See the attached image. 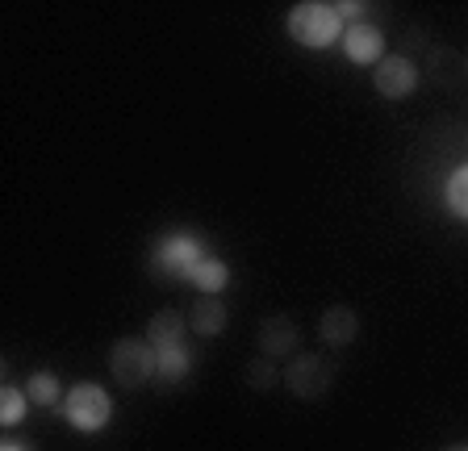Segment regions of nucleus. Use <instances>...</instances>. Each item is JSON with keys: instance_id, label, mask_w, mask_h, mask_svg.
<instances>
[{"instance_id": "f257e3e1", "label": "nucleus", "mask_w": 468, "mask_h": 451, "mask_svg": "<svg viewBox=\"0 0 468 451\" xmlns=\"http://www.w3.org/2000/svg\"><path fill=\"white\" fill-rule=\"evenodd\" d=\"M339 26H343L339 9L335 5H318V0L292 5V13H289V34L302 47H331L339 38Z\"/></svg>"}, {"instance_id": "f03ea898", "label": "nucleus", "mask_w": 468, "mask_h": 451, "mask_svg": "<svg viewBox=\"0 0 468 451\" xmlns=\"http://www.w3.org/2000/svg\"><path fill=\"white\" fill-rule=\"evenodd\" d=\"M109 372H113L117 384L138 389V384H146L151 376L159 372L155 347H151V343H138V339H117L113 351H109Z\"/></svg>"}, {"instance_id": "7ed1b4c3", "label": "nucleus", "mask_w": 468, "mask_h": 451, "mask_svg": "<svg viewBox=\"0 0 468 451\" xmlns=\"http://www.w3.org/2000/svg\"><path fill=\"white\" fill-rule=\"evenodd\" d=\"M109 414H113V402L101 384H76L68 397V422L76 431L92 435V431H105L109 426Z\"/></svg>"}, {"instance_id": "20e7f679", "label": "nucleus", "mask_w": 468, "mask_h": 451, "mask_svg": "<svg viewBox=\"0 0 468 451\" xmlns=\"http://www.w3.org/2000/svg\"><path fill=\"white\" fill-rule=\"evenodd\" d=\"M284 384L292 389V397H302V402H318V397L331 393L335 372H331V363L322 360V355H297V360L284 368Z\"/></svg>"}, {"instance_id": "39448f33", "label": "nucleus", "mask_w": 468, "mask_h": 451, "mask_svg": "<svg viewBox=\"0 0 468 451\" xmlns=\"http://www.w3.org/2000/svg\"><path fill=\"white\" fill-rule=\"evenodd\" d=\"M372 84H377L380 97L406 100L410 92L419 89V68H414L406 55H385V59L377 63V76H372Z\"/></svg>"}, {"instance_id": "423d86ee", "label": "nucleus", "mask_w": 468, "mask_h": 451, "mask_svg": "<svg viewBox=\"0 0 468 451\" xmlns=\"http://www.w3.org/2000/svg\"><path fill=\"white\" fill-rule=\"evenodd\" d=\"M318 334L326 347H347V343H356V334H360V318H356V309H347V305H331L318 322Z\"/></svg>"}, {"instance_id": "0eeeda50", "label": "nucleus", "mask_w": 468, "mask_h": 451, "mask_svg": "<svg viewBox=\"0 0 468 451\" xmlns=\"http://www.w3.org/2000/svg\"><path fill=\"white\" fill-rule=\"evenodd\" d=\"M284 351H297V326H292V318L284 314H272L263 318L260 326V355H284Z\"/></svg>"}, {"instance_id": "6e6552de", "label": "nucleus", "mask_w": 468, "mask_h": 451, "mask_svg": "<svg viewBox=\"0 0 468 451\" xmlns=\"http://www.w3.org/2000/svg\"><path fill=\"white\" fill-rule=\"evenodd\" d=\"M343 50H347L351 63H380L385 55V38H380L377 26H351L347 34H343Z\"/></svg>"}, {"instance_id": "1a4fd4ad", "label": "nucleus", "mask_w": 468, "mask_h": 451, "mask_svg": "<svg viewBox=\"0 0 468 451\" xmlns=\"http://www.w3.org/2000/svg\"><path fill=\"white\" fill-rule=\"evenodd\" d=\"M201 246L193 243V238H167L164 246H159V267L172 276H193V267L201 264Z\"/></svg>"}, {"instance_id": "9d476101", "label": "nucleus", "mask_w": 468, "mask_h": 451, "mask_svg": "<svg viewBox=\"0 0 468 451\" xmlns=\"http://www.w3.org/2000/svg\"><path fill=\"white\" fill-rule=\"evenodd\" d=\"M188 326L205 339H214V334L226 330V305L218 297H197V305L188 309Z\"/></svg>"}, {"instance_id": "9b49d317", "label": "nucleus", "mask_w": 468, "mask_h": 451, "mask_svg": "<svg viewBox=\"0 0 468 451\" xmlns=\"http://www.w3.org/2000/svg\"><path fill=\"white\" fill-rule=\"evenodd\" d=\"M185 339V318L176 314V309H159L151 318V330H146V343L155 347V351H167V347H180Z\"/></svg>"}, {"instance_id": "f8f14e48", "label": "nucleus", "mask_w": 468, "mask_h": 451, "mask_svg": "<svg viewBox=\"0 0 468 451\" xmlns=\"http://www.w3.org/2000/svg\"><path fill=\"white\" fill-rule=\"evenodd\" d=\"M197 288H201V297H218L226 288V280H230V267L222 264V259H214V256H205L201 264L193 267V276H188Z\"/></svg>"}, {"instance_id": "ddd939ff", "label": "nucleus", "mask_w": 468, "mask_h": 451, "mask_svg": "<svg viewBox=\"0 0 468 451\" xmlns=\"http://www.w3.org/2000/svg\"><path fill=\"white\" fill-rule=\"evenodd\" d=\"M155 363H159V372H164L167 381H180V376H188V368H193V360H188L185 347H167V351H155Z\"/></svg>"}, {"instance_id": "4468645a", "label": "nucleus", "mask_w": 468, "mask_h": 451, "mask_svg": "<svg viewBox=\"0 0 468 451\" xmlns=\"http://www.w3.org/2000/svg\"><path fill=\"white\" fill-rule=\"evenodd\" d=\"M26 397L29 402H38V405H55L58 402V381L50 372H34L26 384Z\"/></svg>"}, {"instance_id": "2eb2a0df", "label": "nucleus", "mask_w": 468, "mask_h": 451, "mask_svg": "<svg viewBox=\"0 0 468 451\" xmlns=\"http://www.w3.org/2000/svg\"><path fill=\"white\" fill-rule=\"evenodd\" d=\"M247 384H251V389H272V384H276L272 355H255V360L247 363Z\"/></svg>"}, {"instance_id": "dca6fc26", "label": "nucleus", "mask_w": 468, "mask_h": 451, "mask_svg": "<svg viewBox=\"0 0 468 451\" xmlns=\"http://www.w3.org/2000/svg\"><path fill=\"white\" fill-rule=\"evenodd\" d=\"M448 205L456 217H468V167H460V172H452L448 180Z\"/></svg>"}, {"instance_id": "f3484780", "label": "nucleus", "mask_w": 468, "mask_h": 451, "mask_svg": "<svg viewBox=\"0 0 468 451\" xmlns=\"http://www.w3.org/2000/svg\"><path fill=\"white\" fill-rule=\"evenodd\" d=\"M21 418H26V393L5 389L0 393V422H5V426H17Z\"/></svg>"}, {"instance_id": "a211bd4d", "label": "nucleus", "mask_w": 468, "mask_h": 451, "mask_svg": "<svg viewBox=\"0 0 468 451\" xmlns=\"http://www.w3.org/2000/svg\"><path fill=\"white\" fill-rule=\"evenodd\" d=\"M339 9V17H356V13H364V5H335Z\"/></svg>"}, {"instance_id": "6ab92c4d", "label": "nucleus", "mask_w": 468, "mask_h": 451, "mask_svg": "<svg viewBox=\"0 0 468 451\" xmlns=\"http://www.w3.org/2000/svg\"><path fill=\"white\" fill-rule=\"evenodd\" d=\"M443 451H468V443H452V447H443Z\"/></svg>"}, {"instance_id": "aec40b11", "label": "nucleus", "mask_w": 468, "mask_h": 451, "mask_svg": "<svg viewBox=\"0 0 468 451\" xmlns=\"http://www.w3.org/2000/svg\"><path fill=\"white\" fill-rule=\"evenodd\" d=\"M5 451H21V447H5Z\"/></svg>"}]
</instances>
